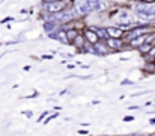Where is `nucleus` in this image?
Returning a JSON list of instances; mask_svg holds the SVG:
<instances>
[{
  "instance_id": "2eb2a0df",
  "label": "nucleus",
  "mask_w": 155,
  "mask_h": 136,
  "mask_svg": "<svg viewBox=\"0 0 155 136\" xmlns=\"http://www.w3.org/2000/svg\"><path fill=\"white\" fill-rule=\"evenodd\" d=\"M48 115H50V110H44V112L39 115V118H38V123H42V121H44V120H45Z\"/></svg>"
},
{
  "instance_id": "a211bd4d",
  "label": "nucleus",
  "mask_w": 155,
  "mask_h": 136,
  "mask_svg": "<svg viewBox=\"0 0 155 136\" xmlns=\"http://www.w3.org/2000/svg\"><path fill=\"white\" fill-rule=\"evenodd\" d=\"M77 133H78V135H83V136H86V135H89V130H81V129H80V130H78Z\"/></svg>"
},
{
  "instance_id": "0eeeda50",
  "label": "nucleus",
  "mask_w": 155,
  "mask_h": 136,
  "mask_svg": "<svg viewBox=\"0 0 155 136\" xmlns=\"http://www.w3.org/2000/svg\"><path fill=\"white\" fill-rule=\"evenodd\" d=\"M95 50H97L98 56H105V54H110V53H111V50L107 47L105 41H98V43L95 44Z\"/></svg>"
},
{
  "instance_id": "aec40b11",
  "label": "nucleus",
  "mask_w": 155,
  "mask_h": 136,
  "mask_svg": "<svg viewBox=\"0 0 155 136\" xmlns=\"http://www.w3.org/2000/svg\"><path fill=\"white\" fill-rule=\"evenodd\" d=\"M80 127H91V123H80Z\"/></svg>"
},
{
  "instance_id": "4468645a",
  "label": "nucleus",
  "mask_w": 155,
  "mask_h": 136,
  "mask_svg": "<svg viewBox=\"0 0 155 136\" xmlns=\"http://www.w3.org/2000/svg\"><path fill=\"white\" fill-rule=\"evenodd\" d=\"M151 47H152V45L149 44V43H145L143 45H140L137 50H139V53H140L142 56H146V54H148V51L151 50Z\"/></svg>"
},
{
  "instance_id": "f8f14e48",
  "label": "nucleus",
  "mask_w": 155,
  "mask_h": 136,
  "mask_svg": "<svg viewBox=\"0 0 155 136\" xmlns=\"http://www.w3.org/2000/svg\"><path fill=\"white\" fill-rule=\"evenodd\" d=\"M78 35H80V32H78V30H75V29L69 27V29L66 30V38H68V43L71 44V43H72V41H74V40L78 37Z\"/></svg>"
},
{
  "instance_id": "1a4fd4ad",
  "label": "nucleus",
  "mask_w": 155,
  "mask_h": 136,
  "mask_svg": "<svg viewBox=\"0 0 155 136\" xmlns=\"http://www.w3.org/2000/svg\"><path fill=\"white\" fill-rule=\"evenodd\" d=\"M84 2L87 3L91 12H98V11H101V8H103V5H101L100 0H84Z\"/></svg>"
},
{
  "instance_id": "9d476101",
  "label": "nucleus",
  "mask_w": 155,
  "mask_h": 136,
  "mask_svg": "<svg viewBox=\"0 0 155 136\" xmlns=\"http://www.w3.org/2000/svg\"><path fill=\"white\" fill-rule=\"evenodd\" d=\"M84 44H86V40H84V38H83V35L80 33V35H78V37H77V38H75V40H74L69 45H72L75 50H80V48H83V47H84Z\"/></svg>"
},
{
  "instance_id": "9b49d317",
  "label": "nucleus",
  "mask_w": 155,
  "mask_h": 136,
  "mask_svg": "<svg viewBox=\"0 0 155 136\" xmlns=\"http://www.w3.org/2000/svg\"><path fill=\"white\" fill-rule=\"evenodd\" d=\"M56 33H57V41H60L62 44L68 45V38H66V30H63V29H60V27H57L56 29Z\"/></svg>"
},
{
  "instance_id": "6e6552de",
  "label": "nucleus",
  "mask_w": 155,
  "mask_h": 136,
  "mask_svg": "<svg viewBox=\"0 0 155 136\" xmlns=\"http://www.w3.org/2000/svg\"><path fill=\"white\" fill-rule=\"evenodd\" d=\"M97 35H98V38H100V41H105L107 38H108V35H107V30H105V27L103 26H89Z\"/></svg>"
},
{
  "instance_id": "f3484780",
  "label": "nucleus",
  "mask_w": 155,
  "mask_h": 136,
  "mask_svg": "<svg viewBox=\"0 0 155 136\" xmlns=\"http://www.w3.org/2000/svg\"><path fill=\"white\" fill-rule=\"evenodd\" d=\"M140 3H145V5H152V3H155V0H139Z\"/></svg>"
},
{
  "instance_id": "dca6fc26",
  "label": "nucleus",
  "mask_w": 155,
  "mask_h": 136,
  "mask_svg": "<svg viewBox=\"0 0 155 136\" xmlns=\"http://www.w3.org/2000/svg\"><path fill=\"white\" fill-rule=\"evenodd\" d=\"M134 120H136V118H134V117H131V115H127V117H124V118H122V121H124V123H133Z\"/></svg>"
},
{
  "instance_id": "6ab92c4d",
  "label": "nucleus",
  "mask_w": 155,
  "mask_h": 136,
  "mask_svg": "<svg viewBox=\"0 0 155 136\" xmlns=\"http://www.w3.org/2000/svg\"><path fill=\"white\" fill-rule=\"evenodd\" d=\"M139 109H142V106H130L128 107V110H139Z\"/></svg>"
},
{
  "instance_id": "20e7f679",
  "label": "nucleus",
  "mask_w": 155,
  "mask_h": 136,
  "mask_svg": "<svg viewBox=\"0 0 155 136\" xmlns=\"http://www.w3.org/2000/svg\"><path fill=\"white\" fill-rule=\"evenodd\" d=\"M152 33V32H151ZM151 33H145V35H142V37H139V38H136V40H133V41H130L128 43V48H134V50H137L140 45H143L145 43H148V38H149V35Z\"/></svg>"
},
{
  "instance_id": "f03ea898",
  "label": "nucleus",
  "mask_w": 155,
  "mask_h": 136,
  "mask_svg": "<svg viewBox=\"0 0 155 136\" xmlns=\"http://www.w3.org/2000/svg\"><path fill=\"white\" fill-rule=\"evenodd\" d=\"M45 9L47 14H59V12H63L66 9V0H57V2H51V3H47L42 6Z\"/></svg>"
},
{
  "instance_id": "39448f33",
  "label": "nucleus",
  "mask_w": 155,
  "mask_h": 136,
  "mask_svg": "<svg viewBox=\"0 0 155 136\" xmlns=\"http://www.w3.org/2000/svg\"><path fill=\"white\" fill-rule=\"evenodd\" d=\"M105 30H107V35H108V38L122 40V37H124V32H122L119 27H116V26H107V27H105Z\"/></svg>"
},
{
  "instance_id": "f257e3e1",
  "label": "nucleus",
  "mask_w": 155,
  "mask_h": 136,
  "mask_svg": "<svg viewBox=\"0 0 155 136\" xmlns=\"http://www.w3.org/2000/svg\"><path fill=\"white\" fill-rule=\"evenodd\" d=\"M136 15L139 20H142L143 23H152L155 20V3L152 5H145V3H137L136 9H134Z\"/></svg>"
},
{
  "instance_id": "7ed1b4c3",
  "label": "nucleus",
  "mask_w": 155,
  "mask_h": 136,
  "mask_svg": "<svg viewBox=\"0 0 155 136\" xmlns=\"http://www.w3.org/2000/svg\"><path fill=\"white\" fill-rule=\"evenodd\" d=\"M81 35H83V38L86 40V43H89V44H94V45H95L97 43H98V41H100L98 35H97V33H95V32H94V30L89 27V26H87V27H86V29L81 32Z\"/></svg>"
},
{
  "instance_id": "412c9836",
  "label": "nucleus",
  "mask_w": 155,
  "mask_h": 136,
  "mask_svg": "<svg viewBox=\"0 0 155 136\" xmlns=\"http://www.w3.org/2000/svg\"><path fill=\"white\" fill-rule=\"evenodd\" d=\"M149 124H151V126H154L155 124V118H149Z\"/></svg>"
},
{
  "instance_id": "4be33fe9",
  "label": "nucleus",
  "mask_w": 155,
  "mask_h": 136,
  "mask_svg": "<svg viewBox=\"0 0 155 136\" xmlns=\"http://www.w3.org/2000/svg\"><path fill=\"white\" fill-rule=\"evenodd\" d=\"M74 67H75V65H72V64H68V65H66L68 70H71V68H74Z\"/></svg>"
},
{
  "instance_id": "ddd939ff",
  "label": "nucleus",
  "mask_w": 155,
  "mask_h": 136,
  "mask_svg": "<svg viewBox=\"0 0 155 136\" xmlns=\"http://www.w3.org/2000/svg\"><path fill=\"white\" fill-rule=\"evenodd\" d=\"M143 58H145V62H155V45L151 47V50L148 51V54L143 56Z\"/></svg>"
},
{
  "instance_id": "423d86ee",
  "label": "nucleus",
  "mask_w": 155,
  "mask_h": 136,
  "mask_svg": "<svg viewBox=\"0 0 155 136\" xmlns=\"http://www.w3.org/2000/svg\"><path fill=\"white\" fill-rule=\"evenodd\" d=\"M117 23H136V21L133 20V15L130 14V11L122 9L117 14Z\"/></svg>"
}]
</instances>
